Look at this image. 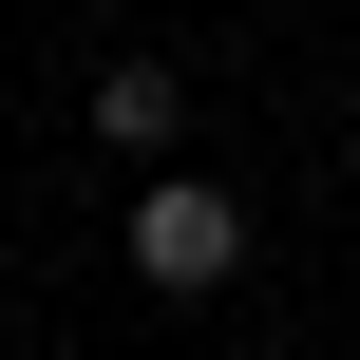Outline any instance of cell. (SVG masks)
<instances>
[{
	"label": "cell",
	"mask_w": 360,
	"mask_h": 360,
	"mask_svg": "<svg viewBox=\"0 0 360 360\" xmlns=\"http://www.w3.org/2000/svg\"><path fill=\"white\" fill-rule=\"evenodd\" d=\"M228 266H247V209H228L209 171H171V190H133V285H152V304H209Z\"/></svg>",
	"instance_id": "6da1fadb"
},
{
	"label": "cell",
	"mask_w": 360,
	"mask_h": 360,
	"mask_svg": "<svg viewBox=\"0 0 360 360\" xmlns=\"http://www.w3.org/2000/svg\"><path fill=\"white\" fill-rule=\"evenodd\" d=\"M171 114H190L171 57H114V76H95V133H114V152H171Z\"/></svg>",
	"instance_id": "7a4b0ae2"
}]
</instances>
